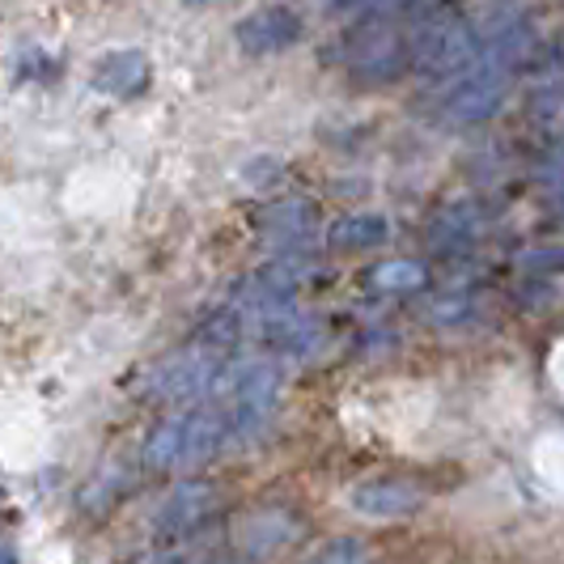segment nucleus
Masks as SVG:
<instances>
[{
  "label": "nucleus",
  "mask_w": 564,
  "mask_h": 564,
  "mask_svg": "<svg viewBox=\"0 0 564 564\" xmlns=\"http://www.w3.org/2000/svg\"><path fill=\"white\" fill-rule=\"evenodd\" d=\"M535 52V26L513 13L506 22H497V30L480 39L476 59L454 77L446 89L442 107H437V123L442 128H480L492 115L501 111L509 85L518 77V68Z\"/></svg>",
  "instance_id": "nucleus-1"
},
{
  "label": "nucleus",
  "mask_w": 564,
  "mask_h": 564,
  "mask_svg": "<svg viewBox=\"0 0 564 564\" xmlns=\"http://www.w3.org/2000/svg\"><path fill=\"white\" fill-rule=\"evenodd\" d=\"M226 446V416L213 399L183 408L178 416L162 421L144 437L141 463L144 471H196L204 463H213L217 451Z\"/></svg>",
  "instance_id": "nucleus-2"
},
{
  "label": "nucleus",
  "mask_w": 564,
  "mask_h": 564,
  "mask_svg": "<svg viewBox=\"0 0 564 564\" xmlns=\"http://www.w3.org/2000/svg\"><path fill=\"white\" fill-rule=\"evenodd\" d=\"M208 399L221 408L226 416V442H251L259 437L281 399V373L268 361H242V366H226L217 387Z\"/></svg>",
  "instance_id": "nucleus-3"
},
{
  "label": "nucleus",
  "mask_w": 564,
  "mask_h": 564,
  "mask_svg": "<svg viewBox=\"0 0 564 564\" xmlns=\"http://www.w3.org/2000/svg\"><path fill=\"white\" fill-rule=\"evenodd\" d=\"M476 47L480 34L463 13H433L416 34H408V73H416L421 82H451L476 59Z\"/></svg>",
  "instance_id": "nucleus-4"
},
{
  "label": "nucleus",
  "mask_w": 564,
  "mask_h": 564,
  "mask_svg": "<svg viewBox=\"0 0 564 564\" xmlns=\"http://www.w3.org/2000/svg\"><path fill=\"white\" fill-rule=\"evenodd\" d=\"M226 366H229L226 352H217V348L192 339V348L174 352L166 366L153 369L149 399H158V403H196V399H208V391L217 387V378H221Z\"/></svg>",
  "instance_id": "nucleus-5"
},
{
  "label": "nucleus",
  "mask_w": 564,
  "mask_h": 564,
  "mask_svg": "<svg viewBox=\"0 0 564 564\" xmlns=\"http://www.w3.org/2000/svg\"><path fill=\"white\" fill-rule=\"evenodd\" d=\"M314 276V263L306 254H284L276 263H268V268H259L254 276L234 289V297H238V306H247L254 314H268V311H284L293 297H297V289Z\"/></svg>",
  "instance_id": "nucleus-6"
},
{
  "label": "nucleus",
  "mask_w": 564,
  "mask_h": 564,
  "mask_svg": "<svg viewBox=\"0 0 564 564\" xmlns=\"http://www.w3.org/2000/svg\"><path fill=\"white\" fill-rule=\"evenodd\" d=\"M217 513H221V497L213 484H178L158 509L153 531H158V539H187L204 531Z\"/></svg>",
  "instance_id": "nucleus-7"
},
{
  "label": "nucleus",
  "mask_w": 564,
  "mask_h": 564,
  "mask_svg": "<svg viewBox=\"0 0 564 564\" xmlns=\"http://www.w3.org/2000/svg\"><path fill=\"white\" fill-rule=\"evenodd\" d=\"M306 34V22L297 9L289 4H268V9H254L247 13L238 26H234V39L247 56H276V52H289L297 39Z\"/></svg>",
  "instance_id": "nucleus-8"
},
{
  "label": "nucleus",
  "mask_w": 564,
  "mask_h": 564,
  "mask_svg": "<svg viewBox=\"0 0 564 564\" xmlns=\"http://www.w3.org/2000/svg\"><path fill=\"white\" fill-rule=\"evenodd\" d=\"M424 497L429 488L416 476H369L348 492L352 509L366 518H408L424 506Z\"/></svg>",
  "instance_id": "nucleus-9"
},
{
  "label": "nucleus",
  "mask_w": 564,
  "mask_h": 564,
  "mask_svg": "<svg viewBox=\"0 0 564 564\" xmlns=\"http://www.w3.org/2000/svg\"><path fill=\"white\" fill-rule=\"evenodd\" d=\"M323 323L314 314H293L289 306L284 311H268L259 314V327H254V339L281 357H311L314 348L323 344Z\"/></svg>",
  "instance_id": "nucleus-10"
},
{
  "label": "nucleus",
  "mask_w": 564,
  "mask_h": 564,
  "mask_svg": "<svg viewBox=\"0 0 564 564\" xmlns=\"http://www.w3.org/2000/svg\"><path fill=\"white\" fill-rule=\"evenodd\" d=\"M89 82H94V89L115 94V98H137L144 85H149V59H144V52H137V47L107 52V56L94 64Z\"/></svg>",
  "instance_id": "nucleus-11"
},
{
  "label": "nucleus",
  "mask_w": 564,
  "mask_h": 564,
  "mask_svg": "<svg viewBox=\"0 0 564 564\" xmlns=\"http://www.w3.org/2000/svg\"><path fill=\"white\" fill-rule=\"evenodd\" d=\"M314 226H318V204L311 196H284L272 208H263V217H259V229L268 238H276L281 247L306 242Z\"/></svg>",
  "instance_id": "nucleus-12"
},
{
  "label": "nucleus",
  "mask_w": 564,
  "mask_h": 564,
  "mask_svg": "<svg viewBox=\"0 0 564 564\" xmlns=\"http://www.w3.org/2000/svg\"><path fill=\"white\" fill-rule=\"evenodd\" d=\"M480 229H484V213L476 204L458 199V204H446V208L429 221V242H433L437 251H467V247L480 238Z\"/></svg>",
  "instance_id": "nucleus-13"
},
{
  "label": "nucleus",
  "mask_w": 564,
  "mask_h": 564,
  "mask_svg": "<svg viewBox=\"0 0 564 564\" xmlns=\"http://www.w3.org/2000/svg\"><path fill=\"white\" fill-rule=\"evenodd\" d=\"M387 238H391V226L382 213H344L323 234L332 251H369V247H382Z\"/></svg>",
  "instance_id": "nucleus-14"
},
{
  "label": "nucleus",
  "mask_w": 564,
  "mask_h": 564,
  "mask_svg": "<svg viewBox=\"0 0 564 564\" xmlns=\"http://www.w3.org/2000/svg\"><path fill=\"white\" fill-rule=\"evenodd\" d=\"M424 284H429V268L421 259H382L369 272H361V289L378 293V297H403V293H416Z\"/></svg>",
  "instance_id": "nucleus-15"
},
{
  "label": "nucleus",
  "mask_w": 564,
  "mask_h": 564,
  "mask_svg": "<svg viewBox=\"0 0 564 564\" xmlns=\"http://www.w3.org/2000/svg\"><path fill=\"white\" fill-rule=\"evenodd\" d=\"M314 564H369V547L361 539H332V543L314 556Z\"/></svg>",
  "instance_id": "nucleus-16"
},
{
  "label": "nucleus",
  "mask_w": 564,
  "mask_h": 564,
  "mask_svg": "<svg viewBox=\"0 0 564 564\" xmlns=\"http://www.w3.org/2000/svg\"><path fill=\"white\" fill-rule=\"evenodd\" d=\"M247 183L251 187H272V183H281V174H284V162L281 158H254V162H247Z\"/></svg>",
  "instance_id": "nucleus-17"
},
{
  "label": "nucleus",
  "mask_w": 564,
  "mask_h": 564,
  "mask_svg": "<svg viewBox=\"0 0 564 564\" xmlns=\"http://www.w3.org/2000/svg\"><path fill=\"white\" fill-rule=\"evenodd\" d=\"M0 564H13V543L0 539Z\"/></svg>",
  "instance_id": "nucleus-18"
},
{
  "label": "nucleus",
  "mask_w": 564,
  "mask_h": 564,
  "mask_svg": "<svg viewBox=\"0 0 564 564\" xmlns=\"http://www.w3.org/2000/svg\"><path fill=\"white\" fill-rule=\"evenodd\" d=\"M204 564H238V561H204Z\"/></svg>",
  "instance_id": "nucleus-19"
},
{
  "label": "nucleus",
  "mask_w": 564,
  "mask_h": 564,
  "mask_svg": "<svg viewBox=\"0 0 564 564\" xmlns=\"http://www.w3.org/2000/svg\"><path fill=\"white\" fill-rule=\"evenodd\" d=\"M153 564H183V561H153Z\"/></svg>",
  "instance_id": "nucleus-20"
}]
</instances>
